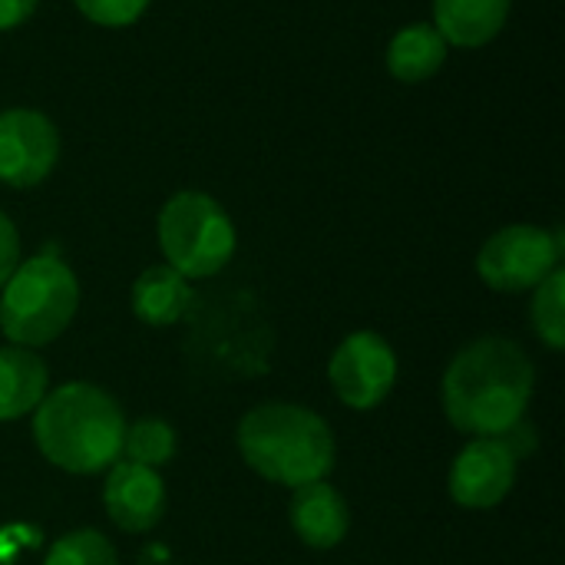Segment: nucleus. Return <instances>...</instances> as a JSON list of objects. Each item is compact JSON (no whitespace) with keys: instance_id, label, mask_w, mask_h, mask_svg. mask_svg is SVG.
I'll return each mask as SVG.
<instances>
[{"instance_id":"nucleus-1","label":"nucleus","mask_w":565,"mask_h":565,"mask_svg":"<svg viewBox=\"0 0 565 565\" xmlns=\"http://www.w3.org/2000/svg\"><path fill=\"white\" fill-rule=\"evenodd\" d=\"M533 384V361L516 341L480 338L467 344L444 374L447 420L473 437H507L523 424Z\"/></svg>"},{"instance_id":"nucleus-2","label":"nucleus","mask_w":565,"mask_h":565,"mask_svg":"<svg viewBox=\"0 0 565 565\" xmlns=\"http://www.w3.org/2000/svg\"><path fill=\"white\" fill-rule=\"evenodd\" d=\"M126 420L119 404L96 384L73 381L36 404L33 440L40 454L76 477L109 470L122 457Z\"/></svg>"},{"instance_id":"nucleus-3","label":"nucleus","mask_w":565,"mask_h":565,"mask_svg":"<svg viewBox=\"0 0 565 565\" xmlns=\"http://www.w3.org/2000/svg\"><path fill=\"white\" fill-rule=\"evenodd\" d=\"M242 460L265 480L305 487L328 480L334 467V434L328 420L301 404H262L238 424Z\"/></svg>"},{"instance_id":"nucleus-4","label":"nucleus","mask_w":565,"mask_h":565,"mask_svg":"<svg viewBox=\"0 0 565 565\" xmlns=\"http://www.w3.org/2000/svg\"><path fill=\"white\" fill-rule=\"evenodd\" d=\"M79 308V281L56 255H33L17 265L0 295V331L10 344L43 348L56 341Z\"/></svg>"},{"instance_id":"nucleus-5","label":"nucleus","mask_w":565,"mask_h":565,"mask_svg":"<svg viewBox=\"0 0 565 565\" xmlns=\"http://www.w3.org/2000/svg\"><path fill=\"white\" fill-rule=\"evenodd\" d=\"M235 225L222 202L205 192H179L159 212V248L179 275L212 278L235 255Z\"/></svg>"},{"instance_id":"nucleus-6","label":"nucleus","mask_w":565,"mask_h":565,"mask_svg":"<svg viewBox=\"0 0 565 565\" xmlns=\"http://www.w3.org/2000/svg\"><path fill=\"white\" fill-rule=\"evenodd\" d=\"M563 262V235L540 225H507L477 255V271L493 291H530Z\"/></svg>"},{"instance_id":"nucleus-7","label":"nucleus","mask_w":565,"mask_h":565,"mask_svg":"<svg viewBox=\"0 0 565 565\" xmlns=\"http://www.w3.org/2000/svg\"><path fill=\"white\" fill-rule=\"evenodd\" d=\"M328 381L351 411H374L397 381V354L374 331L348 334L328 364Z\"/></svg>"},{"instance_id":"nucleus-8","label":"nucleus","mask_w":565,"mask_h":565,"mask_svg":"<svg viewBox=\"0 0 565 565\" xmlns=\"http://www.w3.org/2000/svg\"><path fill=\"white\" fill-rule=\"evenodd\" d=\"M60 159V132L36 109L0 113V182L10 189L40 185Z\"/></svg>"},{"instance_id":"nucleus-9","label":"nucleus","mask_w":565,"mask_h":565,"mask_svg":"<svg viewBox=\"0 0 565 565\" xmlns=\"http://www.w3.org/2000/svg\"><path fill=\"white\" fill-rule=\"evenodd\" d=\"M516 450L503 437L470 440L450 467V497L463 510L500 507L516 483Z\"/></svg>"},{"instance_id":"nucleus-10","label":"nucleus","mask_w":565,"mask_h":565,"mask_svg":"<svg viewBox=\"0 0 565 565\" xmlns=\"http://www.w3.org/2000/svg\"><path fill=\"white\" fill-rule=\"evenodd\" d=\"M106 513L122 533H149L166 513V487L159 470L119 460L109 467L103 490Z\"/></svg>"},{"instance_id":"nucleus-11","label":"nucleus","mask_w":565,"mask_h":565,"mask_svg":"<svg viewBox=\"0 0 565 565\" xmlns=\"http://www.w3.org/2000/svg\"><path fill=\"white\" fill-rule=\"evenodd\" d=\"M291 530L311 550H334L348 536V530H351V513H348L344 497L328 480H315V483L295 487V497H291Z\"/></svg>"},{"instance_id":"nucleus-12","label":"nucleus","mask_w":565,"mask_h":565,"mask_svg":"<svg viewBox=\"0 0 565 565\" xmlns=\"http://www.w3.org/2000/svg\"><path fill=\"white\" fill-rule=\"evenodd\" d=\"M513 0H434V26L447 46L477 50L507 26Z\"/></svg>"},{"instance_id":"nucleus-13","label":"nucleus","mask_w":565,"mask_h":565,"mask_svg":"<svg viewBox=\"0 0 565 565\" xmlns=\"http://www.w3.org/2000/svg\"><path fill=\"white\" fill-rule=\"evenodd\" d=\"M189 308H192L189 278L169 265L146 268L132 285V311L149 328H169L182 321Z\"/></svg>"},{"instance_id":"nucleus-14","label":"nucleus","mask_w":565,"mask_h":565,"mask_svg":"<svg viewBox=\"0 0 565 565\" xmlns=\"http://www.w3.org/2000/svg\"><path fill=\"white\" fill-rule=\"evenodd\" d=\"M46 364L33 354V348H0V420H17L36 411L46 397Z\"/></svg>"},{"instance_id":"nucleus-15","label":"nucleus","mask_w":565,"mask_h":565,"mask_svg":"<svg viewBox=\"0 0 565 565\" xmlns=\"http://www.w3.org/2000/svg\"><path fill=\"white\" fill-rule=\"evenodd\" d=\"M447 40L434 23H411L387 43V70L401 83H427L447 63Z\"/></svg>"},{"instance_id":"nucleus-16","label":"nucleus","mask_w":565,"mask_h":565,"mask_svg":"<svg viewBox=\"0 0 565 565\" xmlns=\"http://www.w3.org/2000/svg\"><path fill=\"white\" fill-rule=\"evenodd\" d=\"M122 454H126L129 463L159 470V467H166L175 457V430L166 420H156V417L126 424Z\"/></svg>"},{"instance_id":"nucleus-17","label":"nucleus","mask_w":565,"mask_h":565,"mask_svg":"<svg viewBox=\"0 0 565 565\" xmlns=\"http://www.w3.org/2000/svg\"><path fill=\"white\" fill-rule=\"evenodd\" d=\"M533 331L540 341H546L553 351L565 348V271L556 268L546 281L536 285L533 305H530Z\"/></svg>"},{"instance_id":"nucleus-18","label":"nucleus","mask_w":565,"mask_h":565,"mask_svg":"<svg viewBox=\"0 0 565 565\" xmlns=\"http://www.w3.org/2000/svg\"><path fill=\"white\" fill-rule=\"evenodd\" d=\"M43 565H119V556L103 533L73 530L50 546Z\"/></svg>"},{"instance_id":"nucleus-19","label":"nucleus","mask_w":565,"mask_h":565,"mask_svg":"<svg viewBox=\"0 0 565 565\" xmlns=\"http://www.w3.org/2000/svg\"><path fill=\"white\" fill-rule=\"evenodd\" d=\"M76 7L89 23L119 30V26L136 23L146 13L149 0H76Z\"/></svg>"},{"instance_id":"nucleus-20","label":"nucleus","mask_w":565,"mask_h":565,"mask_svg":"<svg viewBox=\"0 0 565 565\" xmlns=\"http://www.w3.org/2000/svg\"><path fill=\"white\" fill-rule=\"evenodd\" d=\"M17 265H20V235H17V225L10 222V215L0 212V288L17 271Z\"/></svg>"},{"instance_id":"nucleus-21","label":"nucleus","mask_w":565,"mask_h":565,"mask_svg":"<svg viewBox=\"0 0 565 565\" xmlns=\"http://www.w3.org/2000/svg\"><path fill=\"white\" fill-rule=\"evenodd\" d=\"M40 0H0V33L3 30H13L20 23L30 20V13L36 10Z\"/></svg>"}]
</instances>
